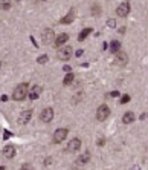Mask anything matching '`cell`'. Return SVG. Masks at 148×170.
Listing matches in <instances>:
<instances>
[{
	"instance_id": "cell-1",
	"label": "cell",
	"mask_w": 148,
	"mask_h": 170,
	"mask_svg": "<svg viewBox=\"0 0 148 170\" xmlns=\"http://www.w3.org/2000/svg\"><path fill=\"white\" fill-rule=\"evenodd\" d=\"M26 95H28V83H20L19 86H17L14 89L12 92V100L15 101H23Z\"/></svg>"
},
{
	"instance_id": "cell-2",
	"label": "cell",
	"mask_w": 148,
	"mask_h": 170,
	"mask_svg": "<svg viewBox=\"0 0 148 170\" xmlns=\"http://www.w3.org/2000/svg\"><path fill=\"white\" fill-rule=\"evenodd\" d=\"M73 55V49L70 46H61V48H58V52H57V57L60 60H63V61H67V60H70V57Z\"/></svg>"
},
{
	"instance_id": "cell-3",
	"label": "cell",
	"mask_w": 148,
	"mask_h": 170,
	"mask_svg": "<svg viewBox=\"0 0 148 170\" xmlns=\"http://www.w3.org/2000/svg\"><path fill=\"white\" fill-rule=\"evenodd\" d=\"M108 115H110V109H108V106L106 104H102L98 107V110H96V120L98 121H104V120H107L108 118Z\"/></svg>"
},
{
	"instance_id": "cell-4",
	"label": "cell",
	"mask_w": 148,
	"mask_h": 170,
	"mask_svg": "<svg viewBox=\"0 0 148 170\" xmlns=\"http://www.w3.org/2000/svg\"><path fill=\"white\" fill-rule=\"evenodd\" d=\"M41 39H43V43H45V44H50V43L55 41V32L52 31L50 28H47V29L43 31Z\"/></svg>"
},
{
	"instance_id": "cell-5",
	"label": "cell",
	"mask_w": 148,
	"mask_h": 170,
	"mask_svg": "<svg viewBox=\"0 0 148 170\" xmlns=\"http://www.w3.org/2000/svg\"><path fill=\"white\" fill-rule=\"evenodd\" d=\"M40 120L43 123H50L54 120V109L52 107H46V109H43L41 113H40Z\"/></svg>"
},
{
	"instance_id": "cell-6",
	"label": "cell",
	"mask_w": 148,
	"mask_h": 170,
	"mask_svg": "<svg viewBox=\"0 0 148 170\" xmlns=\"http://www.w3.org/2000/svg\"><path fill=\"white\" fill-rule=\"evenodd\" d=\"M67 133H69L67 129H58V130H55V133H54V142H55V144L63 142L66 139V137H67Z\"/></svg>"
},
{
	"instance_id": "cell-7",
	"label": "cell",
	"mask_w": 148,
	"mask_h": 170,
	"mask_svg": "<svg viewBox=\"0 0 148 170\" xmlns=\"http://www.w3.org/2000/svg\"><path fill=\"white\" fill-rule=\"evenodd\" d=\"M116 14L119 17H127L130 14V3L128 2H122L118 8H116Z\"/></svg>"
},
{
	"instance_id": "cell-8",
	"label": "cell",
	"mask_w": 148,
	"mask_h": 170,
	"mask_svg": "<svg viewBox=\"0 0 148 170\" xmlns=\"http://www.w3.org/2000/svg\"><path fill=\"white\" fill-rule=\"evenodd\" d=\"M32 118V110L31 109H28V110H23L22 113H20V117H19V124H28L29 123V120Z\"/></svg>"
},
{
	"instance_id": "cell-9",
	"label": "cell",
	"mask_w": 148,
	"mask_h": 170,
	"mask_svg": "<svg viewBox=\"0 0 148 170\" xmlns=\"http://www.w3.org/2000/svg\"><path fill=\"white\" fill-rule=\"evenodd\" d=\"M81 147V139L80 138H73L69 141V144H67V152H76V150H80Z\"/></svg>"
},
{
	"instance_id": "cell-10",
	"label": "cell",
	"mask_w": 148,
	"mask_h": 170,
	"mask_svg": "<svg viewBox=\"0 0 148 170\" xmlns=\"http://www.w3.org/2000/svg\"><path fill=\"white\" fill-rule=\"evenodd\" d=\"M127 61H128V55H127L124 51L116 52V60H115V63H118L119 66H124V65H127Z\"/></svg>"
},
{
	"instance_id": "cell-11",
	"label": "cell",
	"mask_w": 148,
	"mask_h": 170,
	"mask_svg": "<svg viewBox=\"0 0 148 170\" xmlns=\"http://www.w3.org/2000/svg\"><path fill=\"white\" fill-rule=\"evenodd\" d=\"M3 156L8 158V159L14 158V156H15V147H14L12 144H8V146L3 149Z\"/></svg>"
},
{
	"instance_id": "cell-12",
	"label": "cell",
	"mask_w": 148,
	"mask_h": 170,
	"mask_svg": "<svg viewBox=\"0 0 148 170\" xmlns=\"http://www.w3.org/2000/svg\"><path fill=\"white\" fill-rule=\"evenodd\" d=\"M67 40H69V34L63 32V34H60L58 37L55 39V41H54V43H55V46H57V48H61V46H63V44H64Z\"/></svg>"
},
{
	"instance_id": "cell-13",
	"label": "cell",
	"mask_w": 148,
	"mask_h": 170,
	"mask_svg": "<svg viewBox=\"0 0 148 170\" xmlns=\"http://www.w3.org/2000/svg\"><path fill=\"white\" fill-rule=\"evenodd\" d=\"M136 120V115L133 113V112H125L124 113V117H122V121H124V124H131L133 121Z\"/></svg>"
},
{
	"instance_id": "cell-14",
	"label": "cell",
	"mask_w": 148,
	"mask_h": 170,
	"mask_svg": "<svg viewBox=\"0 0 148 170\" xmlns=\"http://www.w3.org/2000/svg\"><path fill=\"white\" fill-rule=\"evenodd\" d=\"M40 92H41V87H40V86H34L31 91L28 92V95H29L31 100H37L38 95H40Z\"/></svg>"
},
{
	"instance_id": "cell-15",
	"label": "cell",
	"mask_w": 148,
	"mask_h": 170,
	"mask_svg": "<svg viewBox=\"0 0 148 170\" xmlns=\"http://www.w3.org/2000/svg\"><path fill=\"white\" fill-rule=\"evenodd\" d=\"M73 19H75V9H70V11H69V14H67L66 17H63V19L60 20V22L64 23V25H69V23L73 22Z\"/></svg>"
},
{
	"instance_id": "cell-16",
	"label": "cell",
	"mask_w": 148,
	"mask_h": 170,
	"mask_svg": "<svg viewBox=\"0 0 148 170\" xmlns=\"http://www.w3.org/2000/svg\"><path fill=\"white\" fill-rule=\"evenodd\" d=\"M92 31H93L92 28H84V29L80 32V35H78V40H80V41H84V40H85L87 37H89L90 34H92Z\"/></svg>"
},
{
	"instance_id": "cell-17",
	"label": "cell",
	"mask_w": 148,
	"mask_h": 170,
	"mask_svg": "<svg viewBox=\"0 0 148 170\" xmlns=\"http://www.w3.org/2000/svg\"><path fill=\"white\" fill-rule=\"evenodd\" d=\"M119 51H121V43L116 41V40L111 41V43H110V52H111V54H116V52H119Z\"/></svg>"
},
{
	"instance_id": "cell-18",
	"label": "cell",
	"mask_w": 148,
	"mask_h": 170,
	"mask_svg": "<svg viewBox=\"0 0 148 170\" xmlns=\"http://www.w3.org/2000/svg\"><path fill=\"white\" fill-rule=\"evenodd\" d=\"M89 161H90V153H87V152H85L84 155H81L80 158H78V164H87Z\"/></svg>"
},
{
	"instance_id": "cell-19",
	"label": "cell",
	"mask_w": 148,
	"mask_h": 170,
	"mask_svg": "<svg viewBox=\"0 0 148 170\" xmlns=\"http://www.w3.org/2000/svg\"><path fill=\"white\" fill-rule=\"evenodd\" d=\"M73 80H75V75H73L72 72H69V74L64 77V80H63V84H64V86H69V84L73 81Z\"/></svg>"
},
{
	"instance_id": "cell-20",
	"label": "cell",
	"mask_w": 148,
	"mask_h": 170,
	"mask_svg": "<svg viewBox=\"0 0 148 170\" xmlns=\"http://www.w3.org/2000/svg\"><path fill=\"white\" fill-rule=\"evenodd\" d=\"M9 8H11V0H2V2H0V9L6 11V9H9Z\"/></svg>"
},
{
	"instance_id": "cell-21",
	"label": "cell",
	"mask_w": 148,
	"mask_h": 170,
	"mask_svg": "<svg viewBox=\"0 0 148 170\" xmlns=\"http://www.w3.org/2000/svg\"><path fill=\"white\" fill-rule=\"evenodd\" d=\"M92 12H93V15H99V12H101V6H99V5H93Z\"/></svg>"
},
{
	"instance_id": "cell-22",
	"label": "cell",
	"mask_w": 148,
	"mask_h": 170,
	"mask_svg": "<svg viewBox=\"0 0 148 170\" xmlns=\"http://www.w3.org/2000/svg\"><path fill=\"white\" fill-rule=\"evenodd\" d=\"M47 60H49V58H47V55H41V57H38V58H37V61H38L40 65H45V63H47Z\"/></svg>"
},
{
	"instance_id": "cell-23",
	"label": "cell",
	"mask_w": 148,
	"mask_h": 170,
	"mask_svg": "<svg viewBox=\"0 0 148 170\" xmlns=\"http://www.w3.org/2000/svg\"><path fill=\"white\" fill-rule=\"evenodd\" d=\"M107 26H108V28H115V26H116V20L115 19H108L107 20Z\"/></svg>"
},
{
	"instance_id": "cell-24",
	"label": "cell",
	"mask_w": 148,
	"mask_h": 170,
	"mask_svg": "<svg viewBox=\"0 0 148 170\" xmlns=\"http://www.w3.org/2000/svg\"><path fill=\"white\" fill-rule=\"evenodd\" d=\"M128 101H130V95H124L122 100H121V104H125V103H128Z\"/></svg>"
},
{
	"instance_id": "cell-25",
	"label": "cell",
	"mask_w": 148,
	"mask_h": 170,
	"mask_svg": "<svg viewBox=\"0 0 148 170\" xmlns=\"http://www.w3.org/2000/svg\"><path fill=\"white\" fill-rule=\"evenodd\" d=\"M43 164H45L46 167H47V166H50V164H52V158H46V159H45V163H43Z\"/></svg>"
},
{
	"instance_id": "cell-26",
	"label": "cell",
	"mask_w": 148,
	"mask_h": 170,
	"mask_svg": "<svg viewBox=\"0 0 148 170\" xmlns=\"http://www.w3.org/2000/svg\"><path fill=\"white\" fill-rule=\"evenodd\" d=\"M104 142H106L104 139H98V141H96V144H98V146H104Z\"/></svg>"
},
{
	"instance_id": "cell-27",
	"label": "cell",
	"mask_w": 148,
	"mask_h": 170,
	"mask_svg": "<svg viewBox=\"0 0 148 170\" xmlns=\"http://www.w3.org/2000/svg\"><path fill=\"white\" fill-rule=\"evenodd\" d=\"M22 169H32V166H31V164H23Z\"/></svg>"
},
{
	"instance_id": "cell-28",
	"label": "cell",
	"mask_w": 148,
	"mask_h": 170,
	"mask_svg": "<svg viewBox=\"0 0 148 170\" xmlns=\"http://www.w3.org/2000/svg\"><path fill=\"white\" fill-rule=\"evenodd\" d=\"M9 137H11V133H9V132H5V137H3V138H5V139H8Z\"/></svg>"
},
{
	"instance_id": "cell-29",
	"label": "cell",
	"mask_w": 148,
	"mask_h": 170,
	"mask_svg": "<svg viewBox=\"0 0 148 170\" xmlns=\"http://www.w3.org/2000/svg\"><path fill=\"white\" fill-rule=\"evenodd\" d=\"M0 100L5 103V101H8V97H6V95H2V98H0Z\"/></svg>"
},
{
	"instance_id": "cell-30",
	"label": "cell",
	"mask_w": 148,
	"mask_h": 170,
	"mask_svg": "<svg viewBox=\"0 0 148 170\" xmlns=\"http://www.w3.org/2000/svg\"><path fill=\"white\" fill-rule=\"evenodd\" d=\"M118 95H119L118 91H113V92H111V97H118Z\"/></svg>"
},
{
	"instance_id": "cell-31",
	"label": "cell",
	"mask_w": 148,
	"mask_h": 170,
	"mask_svg": "<svg viewBox=\"0 0 148 170\" xmlns=\"http://www.w3.org/2000/svg\"><path fill=\"white\" fill-rule=\"evenodd\" d=\"M76 55L80 57V55H83V49H80V51H76Z\"/></svg>"
},
{
	"instance_id": "cell-32",
	"label": "cell",
	"mask_w": 148,
	"mask_h": 170,
	"mask_svg": "<svg viewBox=\"0 0 148 170\" xmlns=\"http://www.w3.org/2000/svg\"><path fill=\"white\" fill-rule=\"evenodd\" d=\"M63 69H64V70H66V72H69V70H70V66H64V68H63Z\"/></svg>"
},
{
	"instance_id": "cell-33",
	"label": "cell",
	"mask_w": 148,
	"mask_h": 170,
	"mask_svg": "<svg viewBox=\"0 0 148 170\" xmlns=\"http://www.w3.org/2000/svg\"><path fill=\"white\" fill-rule=\"evenodd\" d=\"M0 68H2V61H0Z\"/></svg>"
},
{
	"instance_id": "cell-34",
	"label": "cell",
	"mask_w": 148,
	"mask_h": 170,
	"mask_svg": "<svg viewBox=\"0 0 148 170\" xmlns=\"http://www.w3.org/2000/svg\"><path fill=\"white\" fill-rule=\"evenodd\" d=\"M38 2H45V0H38Z\"/></svg>"
}]
</instances>
